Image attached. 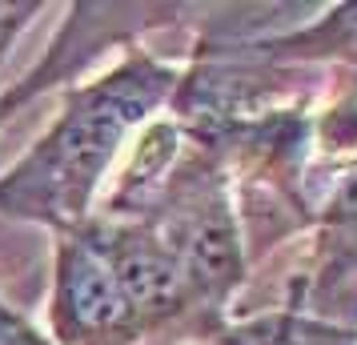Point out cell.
<instances>
[{
    "instance_id": "7",
    "label": "cell",
    "mask_w": 357,
    "mask_h": 345,
    "mask_svg": "<svg viewBox=\"0 0 357 345\" xmlns=\"http://www.w3.org/2000/svg\"><path fill=\"white\" fill-rule=\"evenodd\" d=\"M229 45H241L245 52L277 68L341 65L345 72H357V0L317 8V17L297 20L281 33L257 40H229Z\"/></svg>"
},
{
    "instance_id": "2",
    "label": "cell",
    "mask_w": 357,
    "mask_h": 345,
    "mask_svg": "<svg viewBox=\"0 0 357 345\" xmlns=\"http://www.w3.org/2000/svg\"><path fill=\"white\" fill-rule=\"evenodd\" d=\"M161 233L193 285L201 313L213 325L229 321V305L249 277V253L237 217V189L225 161L185 137V153L165 177L161 193L141 217Z\"/></svg>"
},
{
    "instance_id": "6",
    "label": "cell",
    "mask_w": 357,
    "mask_h": 345,
    "mask_svg": "<svg viewBox=\"0 0 357 345\" xmlns=\"http://www.w3.org/2000/svg\"><path fill=\"white\" fill-rule=\"evenodd\" d=\"M309 229L313 245L285 285V309L357 329V164L325 185Z\"/></svg>"
},
{
    "instance_id": "11",
    "label": "cell",
    "mask_w": 357,
    "mask_h": 345,
    "mask_svg": "<svg viewBox=\"0 0 357 345\" xmlns=\"http://www.w3.org/2000/svg\"><path fill=\"white\" fill-rule=\"evenodd\" d=\"M4 125H8V116H4V109H0V129H4Z\"/></svg>"
},
{
    "instance_id": "5",
    "label": "cell",
    "mask_w": 357,
    "mask_h": 345,
    "mask_svg": "<svg viewBox=\"0 0 357 345\" xmlns=\"http://www.w3.org/2000/svg\"><path fill=\"white\" fill-rule=\"evenodd\" d=\"M45 313H49L45 333L52 337V345L145 342L113 265L84 229L52 233V277Z\"/></svg>"
},
{
    "instance_id": "8",
    "label": "cell",
    "mask_w": 357,
    "mask_h": 345,
    "mask_svg": "<svg viewBox=\"0 0 357 345\" xmlns=\"http://www.w3.org/2000/svg\"><path fill=\"white\" fill-rule=\"evenodd\" d=\"M201 345H357V329L277 305L253 317H229Z\"/></svg>"
},
{
    "instance_id": "10",
    "label": "cell",
    "mask_w": 357,
    "mask_h": 345,
    "mask_svg": "<svg viewBox=\"0 0 357 345\" xmlns=\"http://www.w3.org/2000/svg\"><path fill=\"white\" fill-rule=\"evenodd\" d=\"M0 345H52V337L0 293Z\"/></svg>"
},
{
    "instance_id": "9",
    "label": "cell",
    "mask_w": 357,
    "mask_h": 345,
    "mask_svg": "<svg viewBox=\"0 0 357 345\" xmlns=\"http://www.w3.org/2000/svg\"><path fill=\"white\" fill-rule=\"evenodd\" d=\"M45 13V0H0V65L13 56L24 29Z\"/></svg>"
},
{
    "instance_id": "4",
    "label": "cell",
    "mask_w": 357,
    "mask_h": 345,
    "mask_svg": "<svg viewBox=\"0 0 357 345\" xmlns=\"http://www.w3.org/2000/svg\"><path fill=\"white\" fill-rule=\"evenodd\" d=\"M81 229L109 257L145 337L161 333V329H181V333H189L197 342H205L213 329H221L201 313L185 269L177 265V257L169 253L161 233L149 221H125V217L93 213Z\"/></svg>"
},
{
    "instance_id": "1",
    "label": "cell",
    "mask_w": 357,
    "mask_h": 345,
    "mask_svg": "<svg viewBox=\"0 0 357 345\" xmlns=\"http://www.w3.org/2000/svg\"><path fill=\"white\" fill-rule=\"evenodd\" d=\"M181 65L132 45L100 77L61 93L49 129L0 173V217L49 233L81 229L113 161L177 93Z\"/></svg>"
},
{
    "instance_id": "3",
    "label": "cell",
    "mask_w": 357,
    "mask_h": 345,
    "mask_svg": "<svg viewBox=\"0 0 357 345\" xmlns=\"http://www.w3.org/2000/svg\"><path fill=\"white\" fill-rule=\"evenodd\" d=\"M181 13H189V8L185 4H109V0L105 4L100 0H77V4H68L65 20L56 24V33L45 45L40 61L20 81H13L0 93L4 116L13 121L36 97H45L52 89L65 93L73 84L89 81V72H93V65H97L100 56L141 45L145 33L177 24Z\"/></svg>"
}]
</instances>
